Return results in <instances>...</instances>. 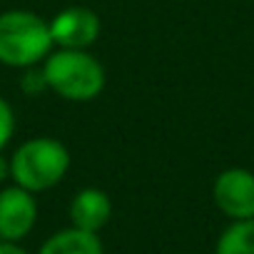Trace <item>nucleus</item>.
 I'll use <instances>...</instances> for the list:
<instances>
[{
  "mask_svg": "<svg viewBox=\"0 0 254 254\" xmlns=\"http://www.w3.org/2000/svg\"><path fill=\"white\" fill-rule=\"evenodd\" d=\"M50 23L28 10H8L0 15V63L10 67H30L50 55Z\"/></svg>",
  "mask_w": 254,
  "mask_h": 254,
  "instance_id": "obj_1",
  "label": "nucleus"
},
{
  "mask_svg": "<svg viewBox=\"0 0 254 254\" xmlns=\"http://www.w3.org/2000/svg\"><path fill=\"white\" fill-rule=\"evenodd\" d=\"M45 85L53 87L60 97L87 102L97 97L105 87V70L102 65L85 50H58L48 55L43 67Z\"/></svg>",
  "mask_w": 254,
  "mask_h": 254,
  "instance_id": "obj_2",
  "label": "nucleus"
},
{
  "mask_svg": "<svg viewBox=\"0 0 254 254\" xmlns=\"http://www.w3.org/2000/svg\"><path fill=\"white\" fill-rule=\"evenodd\" d=\"M70 167V152L63 142L50 137H35L20 145L10 160V175L15 185L28 192H45L55 187Z\"/></svg>",
  "mask_w": 254,
  "mask_h": 254,
  "instance_id": "obj_3",
  "label": "nucleus"
},
{
  "mask_svg": "<svg viewBox=\"0 0 254 254\" xmlns=\"http://www.w3.org/2000/svg\"><path fill=\"white\" fill-rule=\"evenodd\" d=\"M214 202L232 219L254 217V175L242 167L224 170L214 180Z\"/></svg>",
  "mask_w": 254,
  "mask_h": 254,
  "instance_id": "obj_4",
  "label": "nucleus"
},
{
  "mask_svg": "<svg viewBox=\"0 0 254 254\" xmlns=\"http://www.w3.org/2000/svg\"><path fill=\"white\" fill-rule=\"evenodd\" d=\"M38 219V204L33 192L15 185L0 192V237L5 242L23 239Z\"/></svg>",
  "mask_w": 254,
  "mask_h": 254,
  "instance_id": "obj_5",
  "label": "nucleus"
},
{
  "mask_svg": "<svg viewBox=\"0 0 254 254\" xmlns=\"http://www.w3.org/2000/svg\"><path fill=\"white\" fill-rule=\"evenodd\" d=\"M53 43L67 50H85L100 35V18L87 8H67L50 23Z\"/></svg>",
  "mask_w": 254,
  "mask_h": 254,
  "instance_id": "obj_6",
  "label": "nucleus"
},
{
  "mask_svg": "<svg viewBox=\"0 0 254 254\" xmlns=\"http://www.w3.org/2000/svg\"><path fill=\"white\" fill-rule=\"evenodd\" d=\"M112 214V202L102 190L87 187L82 192L75 194L72 204H70V219L72 227L85 229V232H97L110 222Z\"/></svg>",
  "mask_w": 254,
  "mask_h": 254,
  "instance_id": "obj_7",
  "label": "nucleus"
},
{
  "mask_svg": "<svg viewBox=\"0 0 254 254\" xmlns=\"http://www.w3.org/2000/svg\"><path fill=\"white\" fill-rule=\"evenodd\" d=\"M40 254H102V244L97 239V232H85V229H63L53 234Z\"/></svg>",
  "mask_w": 254,
  "mask_h": 254,
  "instance_id": "obj_8",
  "label": "nucleus"
},
{
  "mask_svg": "<svg viewBox=\"0 0 254 254\" xmlns=\"http://www.w3.org/2000/svg\"><path fill=\"white\" fill-rule=\"evenodd\" d=\"M217 254H254V217L234 219L217 242Z\"/></svg>",
  "mask_w": 254,
  "mask_h": 254,
  "instance_id": "obj_9",
  "label": "nucleus"
},
{
  "mask_svg": "<svg viewBox=\"0 0 254 254\" xmlns=\"http://www.w3.org/2000/svg\"><path fill=\"white\" fill-rule=\"evenodd\" d=\"M15 132V115H13V107L0 97V150H3L10 137Z\"/></svg>",
  "mask_w": 254,
  "mask_h": 254,
  "instance_id": "obj_10",
  "label": "nucleus"
},
{
  "mask_svg": "<svg viewBox=\"0 0 254 254\" xmlns=\"http://www.w3.org/2000/svg\"><path fill=\"white\" fill-rule=\"evenodd\" d=\"M0 254H28V252L20 249L15 242H0Z\"/></svg>",
  "mask_w": 254,
  "mask_h": 254,
  "instance_id": "obj_11",
  "label": "nucleus"
},
{
  "mask_svg": "<svg viewBox=\"0 0 254 254\" xmlns=\"http://www.w3.org/2000/svg\"><path fill=\"white\" fill-rule=\"evenodd\" d=\"M8 175H10V162H8L3 155H0V182H3Z\"/></svg>",
  "mask_w": 254,
  "mask_h": 254,
  "instance_id": "obj_12",
  "label": "nucleus"
}]
</instances>
